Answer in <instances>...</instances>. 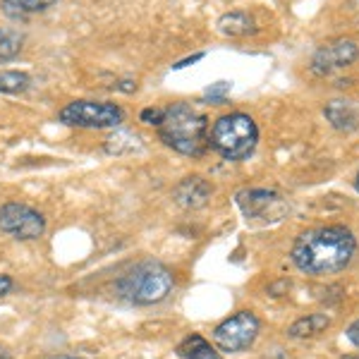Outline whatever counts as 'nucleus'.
<instances>
[{
    "instance_id": "f257e3e1",
    "label": "nucleus",
    "mask_w": 359,
    "mask_h": 359,
    "mask_svg": "<svg viewBox=\"0 0 359 359\" xmlns=\"http://www.w3.org/2000/svg\"><path fill=\"white\" fill-rule=\"evenodd\" d=\"M355 247V235L343 225L306 230L294 242L292 262L299 271H304L309 276L338 273L350 264Z\"/></svg>"
},
{
    "instance_id": "f03ea898",
    "label": "nucleus",
    "mask_w": 359,
    "mask_h": 359,
    "mask_svg": "<svg viewBox=\"0 0 359 359\" xmlns=\"http://www.w3.org/2000/svg\"><path fill=\"white\" fill-rule=\"evenodd\" d=\"M158 137L165 147L182 156H201L208 147V123L187 103H172L165 108Z\"/></svg>"
},
{
    "instance_id": "7ed1b4c3",
    "label": "nucleus",
    "mask_w": 359,
    "mask_h": 359,
    "mask_svg": "<svg viewBox=\"0 0 359 359\" xmlns=\"http://www.w3.org/2000/svg\"><path fill=\"white\" fill-rule=\"evenodd\" d=\"M172 285V273L165 269L161 262H142L132 266L125 276H120V280L115 283L118 297L125 299L127 304L135 306H151L158 304L170 294Z\"/></svg>"
},
{
    "instance_id": "20e7f679",
    "label": "nucleus",
    "mask_w": 359,
    "mask_h": 359,
    "mask_svg": "<svg viewBox=\"0 0 359 359\" xmlns=\"http://www.w3.org/2000/svg\"><path fill=\"white\" fill-rule=\"evenodd\" d=\"M259 127L247 113H230L218 118L211 127L208 144L228 161H242L257 149Z\"/></svg>"
},
{
    "instance_id": "39448f33",
    "label": "nucleus",
    "mask_w": 359,
    "mask_h": 359,
    "mask_svg": "<svg viewBox=\"0 0 359 359\" xmlns=\"http://www.w3.org/2000/svg\"><path fill=\"white\" fill-rule=\"evenodd\" d=\"M57 120L69 127L84 130H108L120 127L125 120V111L108 101H72L57 113Z\"/></svg>"
},
{
    "instance_id": "423d86ee",
    "label": "nucleus",
    "mask_w": 359,
    "mask_h": 359,
    "mask_svg": "<svg viewBox=\"0 0 359 359\" xmlns=\"http://www.w3.org/2000/svg\"><path fill=\"white\" fill-rule=\"evenodd\" d=\"M259 335V318L252 311H237L230 318L218 323L213 328V343L221 352H242L247 347H252V343Z\"/></svg>"
},
{
    "instance_id": "0eeeda50",
    "label": "nucleus",
    "mask_w": 359,
    "mask_h": 359,
    "mask_svg": "<svg viewBox=\"0 0 359 359\" xmlns=\"http://www.w3.org/2000/svg\"><path fill=\"white\" fill-rule=\"evenodd\" d=\"M0 230L15 240H39L46 233V218L34 206L8 201L0 206Z\"/></svg>"
},
{
    "instance_id": "6e6552de",
    "label": "nucleus",
    "mask_w": 359,
    "mask_h": 359,
    "mask_svg": "<svg viewBox=\"0 0 359 359\" xmlns=\"http://www.w3.org/2000/svg\"><path fill=\"white\" fill-rule=\"evenodd\" d=\"M235 201L247 221L276 223L287 213V204L273 189H240Z\"/></svg>"
},
{
    "instance_id": "1a4fd4ad",
    "label": "nucleus",
    "mask_w": 359,
    "mask_h": 359,
    "mask_svg": "<svg viewBox=\"0 0 359 359\" xmlns=\"http://www.w3.org/2000/svg\"><path fill=\"white\" fill-rule=\"evenodd\" d=\"M357 57H359V46L355 41H350V39H338V41H331L316 50L314 57H311L309 69L316 77H326V74H333L335 69L352 65Z\"/></svg>"
},
{
    "instance_id": "9d476101",
    "label": "nucleus",
    "mask_w": 359,
    "mask_h": 359,
    "mask_svg": "<svg viewBox=\"0 0 359 359\" xmlns=\"http://www.w3.org/2000/svg\"><path fill=\"white\" fill-rule=\"evenodd\" d=\"M213 194V187L211 182L199 175H192V177H184L182 182L172 189V199H175L177 206L187 208V211H196V208L206 206L208 199Z\"/></svg>"
},
{
    "instance_id": "9b49d317",
    "label": "nucleus",
    "mask_w": 359,
    "mask_h": 359,
    "mask_svg": "<svg viewBox=\"0 0 359 359\" xmlns=\"http://www.w3.org/2000/svg\"><path fill=\"white\" fill-rule=\"evenodd\" d=\"M323 115L328 118L335 130L340 132H350L359 125V111L352 106L350 101H331L323 108Z\"/></svg>"
},
{
    "instance_id": "f8f14e48",
    "label": "nucleus",
    "mask_w": 359,
    "mask_h": 359,
    "mask_svg": "<svg viewBox=\"0 0 359 359\" xmlns=\"http://www.w3.org/2000/svg\"><path fill=\"white\" fill-rule=\"evenodd\" d=\"M177 357L180 359H221L216 352V347L208 343L206 338H201L199 333H192L177 345Z\"/></svg>"
},
{
    "instance_id": "ddd939ff",
    "label": "nucleus",
    "mask_w": 359,
    "mask_h": 359,
    "mask_svg": "<svg viewBox=\"0 0 359 359\" xmlns=\"http://www.w3.org/2000/svg\"><path fill=\"white\" fill-rule=\"evenodd\" d=\"M218 32L225 34V36L240 39V36H249V34L257 32V25H254V20L247 13L235 10V13H225L221 20H218Z\"/></svg>"
},
{
    "instance_id": "4468645a",
    "label": "nucleus",
    "mask_w": 359,
    "mask_h": 359,
    "mask_svg": "<svg viewBox=\"0 0 359 359\" xmlns=\"http://www.w3.org/2000/svg\"><path fill=\"white\" fill-rule=\"evenodd\" d=\"M55 3L57 0H3V13L13 17V20H22L27 15L46 13Z\"/></svg>"
},
{
    "instance_id": "2eb2a0df",
    "label": "nucleus",
    "mask_w": 359,
    "mask_h": 359,
    "mask_svg": "<svg viewBox=\"0 0 359 359\" xmlns=\"http://www.w3.org/2000/svg\"><path fill=\"white\" fill-rule=\"evenodd\" d=\"M328 323H331V318L326 314H309L304 318H297L287 333H290L292 338H311V335L321 333L323 328H328Z\"/></svg>"
},
{
    "instance_id": "dca6fc26",
    "label": "nucleus",
    "mask_w": 359,
    "mask_h": 359,
    "mask_svg": "<svg viewBox=\"0 0 359 359\" xmlns=\"http://www.w3.org/2000/svg\"><path fill=\"white\" fill-rule=\"evenodd\" d=\"M32 86V77L20 69H0V94H25Z\"/></svg>"
},
{
    "instance_id": "f3484780",
    "label": "nucleus",
    "mask_w": 359,
    "mask_h": 359,
    "mask_svg": "<svg viewBox=\"0 0 359 359\" xmlns=\"http://www.w3.org/2000/svg\"><path fill=\"white\" fill-rule=\"evenodd\" d=\"M137 147H139V137L135 132H115V135L108 137V142H106V151L115 154V156L132 154Z\"/></svg>"
},
{
    "instance_id": "a211bd4d",
    "label": "nucleus",
    "mask_w": 359,
    "mask_h": 359,
    "mask_svg": "<svg viewBox=\"0 0 359 359\" xmlns=\"http://www.w3.org/2000/svg\"><path fill=\"white\" fill-rule=\"evenodd\" d=\"M22 50V36L15 32H0V62L13 60Z\"/></svg>"
},
{
    "instance_id": "6ab92c4d",
    "label": "nucleus",
    "mask_w": 359,
    "mask_h": 359,
    "mask_svg": "<svg viewBox=\"0 0 359 359\" xmlns=\"http://www.w3.org/2000/svg\"><path fill=\"white\" fill-rule=\"evenodd\" d=\"M230 89H233V84L230 82H216L206 89L204 98L208 103H213V106H221V103H225V96L230 94Z\"/></svg>"
},
{
    "instance_id": "aec40b11",
    "label": "nucleus",
    "mask_w": 359,
    "mask_h": 359,
    "mask_svg": "<svg viewBox=\"0 0 359 359\" xmlns=\"http://www.w3.org/2000/svg\"><path fill=\"white\" fill-rule=\"evenodd\" d=\"M163 115H165V108H144V111L139 113V120H142L144 125L161 127V123H163Z\"/></svg>"
},
{
    "instance_id": "412c9836",
    "label": "nucleus",
    "mask_w": 359,
    "mask_h": 359,
    "mask_svg": "<svg viewBox=\"0 0 359 359\" xmlns=\"http://www.w3.org/2000/svg\"><path fill=\"white\" fill-rule=\"evenodd\" d=\"M13 278H10L8 273H0V297H5L10 290H13Z\"/></svg>"
},
{
    "instance_id": "4be33fe9",
    "label": "nucleus",
    "mask_w": 359,
    "mask_h": 359,
    "mask_svg": "<svg viewBox=\"0 0 359 359\" xmlns=\"http://www.w3.org/2000/svg\"><path fill=\"white\" fill-rule=\"evenodd\" d=\"M347 340H350L352 345L359 347V318H357L355 323H352L350 328H347Z\"/></svg>"
},
{
    "instance_id": "5701e85b",
    "label": "nucleus",
    "mask_w": 359,
    "mask_h": 359,
    "mask_svg": "<svg viewBox=\"0 0 359 359\" xmlns=\"http://www.w3.org/2000/svg\"><path fill=\"white\" fill-rule=\"evenodd\" d=\"M204 57V53H196V55H192V57H184V60H180L177 65H175V69H180V67H187V65H192V62H196V60H201Z\"/></svg>"
},
{
    "instance_id": "b1692460",
    "label": "nucleus",
    "mask_w": 359,
    "mask_h": 359,
    "mask_svg": "<svg viewBox=\"0 0 359 359\" xmlns=\"http://www.w3.org/2000/svg\"><path fill=\"white\" fill-rule=\"evenodd\" d=\"M0 359H10V350L5 345H0Z\"/></svg>"
},
{
    "instance_id": "393cba45",
    "label": "nucleus",
    "mask_w": 359,
    "mask_h": 359,
    "mask_svg": "<svg viewBox=\"0 0 359 359\" xmlns=\"http://www.w3.org/2000/svg\"><path fill=\"white\" fill-rule=\"evenodd\" d=\"M46 359H79V357H69V355H57V357H46Z\"/></svg>"
},
{
    "instance_id": "a878e982",
    "label": "nucleus",
    "mask_w": 359,
    "mask_h": 359,
    "mask_svg": "<svg viewBox=\"0 0 359 359\" xmlns=\"http://www.w3.org/2000/svg\"><path fill=\"white\" fill-rule=\"evenodd\" d=\"M355 184H357V192H359V172H357V182Z\"/></svg>"
}]
</instances>
